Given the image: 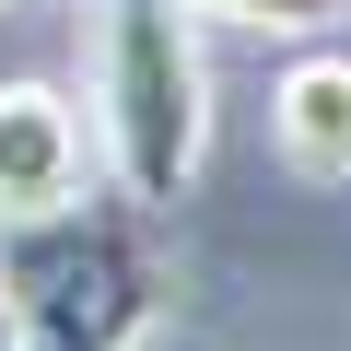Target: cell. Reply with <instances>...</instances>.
I'll list each match as a JSON object with an SVG mask.
<instances>
[{"label": "cell", "instance_id": "obj_1", "mask_svg": "<svg viewBox=\"0 0 351 351\" xmlns=\"http://www.w3.org/2000/svg\"><path fill=\"white\" fill-rule=\"evenodd\" d=\"M141 199H59L0 223V293H12L24 351H141L152 328V258H141Z\"/></svg>", "mask_w": 351, "mask_h": 351}, {"label": "cell", "instance_id": "obj_2", "mask_svg": "<svg viewBox=\"0 0 351 351\" xmlns=\"http://www.w3.org/2000/svg\"><path fill=\"white\" fill-rule=\"evenodd\" d=\"M199 94L211 82H199L188 0H94V152L141 211L199 176V141H211Z\"/></svg>", "mask_w": 351, "mask_h": 351}, {"label": "cell", "instance_id": "obj_3", "mask_svg": "<svg viewBox=\"0 0 351 351\" xmlns=\"http://www.w3.org/2000/svg\"><path fill=\"white\" fill-rule=\"evenodd\" d=\"M82 199V106L59 82H0V223Z\"/></svg>", "mask_w": 351, "mask_h": 351}, {"label": "cell", "instance_id": "obj_4", "mask_svg": "<svg viewBox=\"0 0 351 351\" xmlns=\"http://www.w3.org/2000/svg\"><path fill=\"white\" fill-rule=\"evenodd\" d=\"M269 129H281V164L293 176H316V188H339L351 176V59H293L281 82H269Z\"/></svg>", "mask_w": 351, "mask_h": 351}, {"label": "cell", "instance_id": "obj_5", "mask_svg": "<svg viewBox=\"0 0 351 351\" xmlns=\"http://www.w3.org/2000/svg\"><path fill=\"white\" fill-rule=\"evenodd\" d=\"M188 12H223L258 36H328V24H351V0H188Z\"/></svg>", "mask_w": 351, "mask_h": 351}, {"label": "cell", "instance_id": "obj_6", "mask_svg": "<svg viewBox=\"0 0 351 351\" xmlns=\"http://www.w3.org/2000/svg\"><path fill=\"white\" fill-rule=\"evenodd\" d=\"M0 351H24V328H12V293H0Z\"/></svg>", "mask_w": 351, "mask_h": 351}, {"label": "cell", "instance_id": "obj_7", "mask_svg": "<svg viewBox=\"0 0 351 351\" xmlns=\"http://www.w3.org/2000/svg\"><path fill=\"white\" fill-rule=\"evenodd\" d=\"M0 12H12V0H0Z\"/></svg>", "mask_w": 351, "mask_h": 351}]
</instances>
